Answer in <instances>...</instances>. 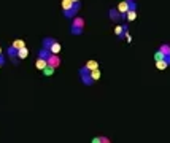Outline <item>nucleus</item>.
Returning a JSON list of instances; mask_svg holds the SVG:
<instances>
[{
	"mask_svg": "<svg viewBox=\"0 0 170 143\" xmlns=\"http://www.w3.org/2000/svg\"><path fill=\"white\" fill-rule=\"evenodd\" d=\"M54 70H56L54 67H49V65H48V67L43 70V75H45V76H51V75H54Z\"/></svg>",
	"mask_w": 170,
	"mask_h": 143,
	"instance_id": "6ab92c4d",
	"label": "nucleus"
},
{
	"mask_svg": "<svg viewBox=\"0 0 170 143\" xmlns=\"http://www.w3.org/2000/svg\"><path fill=\"white\" fill-rule=\"evenodd\" d=\"M159 51L162 53V56H164V61L170 65V45L168 43H162L159 46Z\"/></svg>",
	"mask_w": 170,
	"mask_h": 143,
	"instance_id": "0eeeda50",
	"label": "nucleus"
},
{
	"mask_svg": "<svg viewBox=\"0 0 170 143\" xmlns=\"http://www.w3.org/2000/svg\"><path fill=\"white\" fill-rule=\"evenodd\" d=\"M89 75H91L92 81L96 83V81L100 78V75H102V72H100V67H99V69H96V70H92V72H89Z\"/></svg>",
	"mask_w": 170,
	"mask_h": 143,
	"instance_id": "4468645a",
	"label": "nucleus"
},
{
	"mask_svg": "<svg viewBox=\"0 0 170 143\" xmlns=\"http://www.w3.org/2000/svg\"><path fill=\"white\" fill-rule=\"evenodd\" d=\"M0 54H3V53H2V46H0Z\"/></svg>",
	"mask_w": 170,
	"mask_h": 143,
	"instance_id": "393cba45",
	"label": "nucleus"
},
{
	"mask_svg": "<svg viewBox=\"0 0 170 143\" xmlns=\"http://www.w3.org/2000/svg\"><path fill=\"white\" fill-rule=\"evenodd\" d=\"M35 67H37V69H38V70H45L46 69V67H48V62H46L45 59H38V57H37V61H35Z\"/></svg>",
	"mask_w": 170,
	"mask_h": 143,
	"instance_id": "9b49d317",
	"label": "nucleus"
},
{
	"mask_svg": "<svg viewBox=\"0 0 170 143\" xmlns=\"http://www.w3.org/2000/svg\"><path fill=\"white\" fill-rule=\"evenodd\" d=\"M127 2H130V0H127Z\"/></svg>",
	"mask_w": 170,
	"mask_h": 143,
	"instance_id": "bb28decb",
	"label": "nucleus"
},
{
	"mask_svg": "<svg viewBox=\"0 0 170 143\" xmlns=\"http://www.w3.org/2000/svg\"><path fill=\"white\" fill-rule=\"evenodd\" d=\"M72 2H80V0H72Z\"/></svg>",
	"mask_w": 170,
	"mask_h": 143,
	"instance_id": "a878e982",
	"label": "nucleus"
},
{
	"mask_svg": "<svg viewBox=\"0 0 170 143\" xmlns=\"http://www.w3.org/2000/svg\"><path fill=\"white\" fill-rule=\"evenodd\" d=\"M42 48L51 51V54H59L61 50H62L61 43L56 40V38H53V37H45L43 40H42Z\"/></svg>",
	"mask_w": 170,
	"mask_h": 143,
	"instance_id": "f03ea898",
	"label": "nucleus"
},
{
	"mask_svg": "<svg viewBox=\"0 0 170 143\" xmlns=\"http://www.w3.org/2000/svg\"><path fill=\"white\" fill-rule=\"evenodd\" d=\"M11 46H14L16 50H21V48H24V46H26V42H24V40H21V38H18V40H14V42L11 43Z\"/></svg>",
	"mask_w": 170,
	"mask_h": 143,
	"instance_id": "f3484780",
	"label": "nucleus"
},
{
	"mask_svg": "<svg viewBox=\"0 0 170 143\" xmlns=\"http://www.w3.org/2000/svg\"><path fill=\"white\" fill-rule=\"evenodd\" d=\"M6 56H8V59H10L11 62H13V65H19V59H18V50H16V48L14 46H8L6 48Z\"/></svg>",
	"mask_w": 170,
	"mask_h": 143,
	"instance_id": "39448f33",
	"label": "nucleus"
},
{
	"mask_svg": "<svg viewBox=\"0 0 170 143\" xmlns=\"http://www.w3.org/2000/svg\"><path fill=\"white\" fill-rule=\"evenodd\" d=\"M118 13H119V19H121V21L122 22H124L126 21V14H127V11H129V8H127V2H126V0H122V2L118 5Z\"/></svg>",
	"mask_w": 170,
	"mask_h": 143,
	"instance_id": "423d86ee",
	"label": "nucleus"
},
{
	"mask_svg": "<svg viewBox=\"0 0 170 143\" xmlns=\"http://www.w3.org/2000/svg\"><path fill=\"white\" fill-rule=\"evenodd\" d=\"M80 8H81V3H80V2H72V0H62V14H64V18L73 19L75 16L78 14Z\"/></svg>",
	"mask_w": 170,
	"mask_h": 143,
	"instance_id": "f257e3e1",
	"label": "nucleus"
},
{
	"mask_svg": "<svg viewBox=\"0 0 170 143\" xmlns=\"http://www.w3.org/2000/svg\"><path fill=\"white\" fill-rule=\"evenodd\" d=\"M156 67H157L159 70H165L167 67H168V64H167L165 61H157V62H156Z\"/></svg>",
	"mask_w": 170,
	"mask_h": 143,
	"instance_id": "a211bd4d",
	"label": "nucleus"
},
{
	"mask_svg": "<svg viewBox=\"0 0 170 143\" xmlns=\"http://www.w3.org/2000/svg\"><path fill=\"white\" fill-rule=\"evenodd\" d=\"M46 62H48L49 67H54V69H57V67L61 65V57H59L57 54H51V56L48 57V61H46Z\"/></svg>",
	"mask_w": 170,
	"mask_h": 143,
	"instance_id": "6e6552de",
	"label": "nucleus"
},
{
	"mask_svg": "<svg viewBox=\"0 0 170 143\" xmlns=\"http://www.w3.org/2000/svg\"><path fill=\"white\" fill-rule=\"evenodd\" d=\"M154 61L157 62V61H164V56H162V53H160L159 50L154 53Z\"/></svg>",
	"mask_w": 170,
	"mask_h": 143,
	"instance_id": "412c9836",
	"label": "nucleus"
},
{
	"mask_svg": "<svg viewBox=\"0 0 170 143\" xmlns=\"http://www.w3.org/2000/svg\"><path fill=\"white\" fill-rule=\"evenodd\" d=\"M121 2H122V0H121Z\"/></svg>",
	"mask_w": 170,
	"mask_h": 143,
	"instance_id": "cd10ccee",
	"label": "nucleus"
},
{
	"mask_svg": "<svg viewBox=\"0 0 170 143\" xmlns=\"http://www.w3.org/2000/svg\"><path fill=\"white\" fill-rule=\"evenodd\" d=\"M49 56H51V51L45 50V48H40L38 53H37V57H38V59H45V61H48Z\"/></svg>",
	"mask_w": 170,
	"mask_h": 143,
	"instance_id": "1a4fd4ad",
	"label": "nucleus"
},
{
	"mask_svg": "<svg viewBox=\"0 0 170 143\" xmlns=\"http://www.w3.org/2000/svg\"><path fill=\"white\" fill-rule=\"evenodd\" d=\"M126 2H127V0H126ZM127 8L129 10H137L138 6H137V2H135V0H130V2H127Z\"/></svg>",
	"mask_w": 170,
	"mask_h": 143,
	"instance_id": "aec40b11",
	"label": "nucleus"
},
{
	"mask_svg": "<svg viewBox=\"0 0 170 143\" xmlns=\"http://www.w3.org/2000/svg\"><path fill=\"white\" fill-rule=\"evenodd\" d=\"M80 80L83 81V84H84V86H88V88L94 84V81H92V78H91V75H84V76H81Z\"/></svg>",
	"mask_w": 170,
	"mask_h": 143,
	"instance_id": "2eb2a0df",
	"label": "nucleus"
},
{
	"mask_svg": "<svg viewBox=\"0 0 170 143\" xmlns=\"http://www.w3.org/2000/svg\"><path fill=\"white\" fill-rule=\"evenodd\" d=\"M84 65H86V67H88V70H89V72H92V70H96V69H99V62H97L96 59H91L89 62H86V64H84Z\"/></svg>",
	"mask_w": 170,
	"mask_h": 143,
	"instance_id": "f8f14e48",
	"label": "nucleus"
},
{
	"mask_svg": "<svg viewBox=\"0 0 170 143\" xmlns=\"http://www.w3.org/2000/svg\"><path fill=\"white\" fill-rule=\"evenodd\" d=\"M83 30H84V19L80 16H75L70 24V34L75 37H80L83 35Z\"/></svg>",
	"mask_w": 170,
	"mask_h": 143,
	"instance_id": "7ed1b4c3",
	"label": "nucleus"
},
{
	"mask_svg": "<svg viewBox=\"0 0 170 143\" xmlns=\"http://www.w3.org/2000/svg\"><path fill=\"white\" fill-rule=\"evenodd\" d=\"M115 34H116L118 40H124L126 35L129 34V22L124 21L121 26H116V27H115Z\"/></svg>",
	"mask_w": 170,
	"mask_h": 143,
	"instance_id": "20e7f679",
	"label": "nucleus"
},
{
	"mask_svg": "<svg viewBox=\"0 0 170 143\" xmlns=\"http://www.w3.org/2000/svg\"><path fill=\"white\" fill-rule=\"evenodd\" d=\"M100 140H102V143H111V141H110V138H108V137H105V135H100Z\"/></svg>",
	"mask_w": 170,
	"mask_h": 143,
	"instance_id": "4be33fe9",
	"label": "nucleus"
},
{
	"mask_svg": "<svg viewBox=\"0 0 170 143\" xmlns=\"http://www.w3.org/2000/svg\"><path fill=\"white\" fill-rule=\"evenodd\" d=\"M29 56V50H27V46L21 48V50H18V59H26V57Z\"/></svg>",
	"mask_w": 170,
	"mask_h": 143,
	"instance_id": "ddd939ff",
	"label": "nucleus"
},
{
	"mask_svg": "<svg viewBox=\"0 0 170 143\" xmlns=\"http://www.w3.org/2000/svg\"><path fill=\"white\" fill-rule=\"evenodd\" d=\"M137 18V10H129L127 14H126V21H134V19Z\"/></svg>",
	"mask_w": 170,
	"mask_h": 143,
	"instance_id": "dca6fc26",
	"label": "nucleus"
},
{
	"mask_svg": "<svg viewBox=\"0 0 170 143\" xmlns=\"http://www.w3.org/2000/svg\"><path fill=\"white\" fill-rule=\"evenodd\" d=\"M126 40H127V43H130V42H132V37H130V35H129V34H127V35H126Z\"/></svg>",
	"mask_w": 170,
	"mask_h": 143,
	"instance_id": "b1692460",
	"label": "nucleus"
},
{
	"mask_svg": "<svg viewBox=\"0 0 170 143\" xmlns=\"http://www.w3.org/2000/svg\"><path fill=\"white\" fill-rule=\"evenodd\" d=\"M91 143H102V140H100V135H97V137H94V138L91 140Z\"/></svg>",
	"mask_w": 170,
	"mask_h": 143,
	"instance_id": "5701e85b",
	"label": "nucleus"
},
{
	"mask_svg": "<svg viewBox=\"0 0 170 143\" xmlns=\"http://www.w3.org/2000/svg\"><path fill=\"white\" fill-rule=\"evenodd\" d=\"M108 18L111 19V21H121V19H119V13H118L116 8H110L108 10Z\"/></svg>",
	"mask_w": 170,
	"mask_h": 143,
	"instance_id": "9d476101",
	"label": "nucleus"
}]
</instances>
